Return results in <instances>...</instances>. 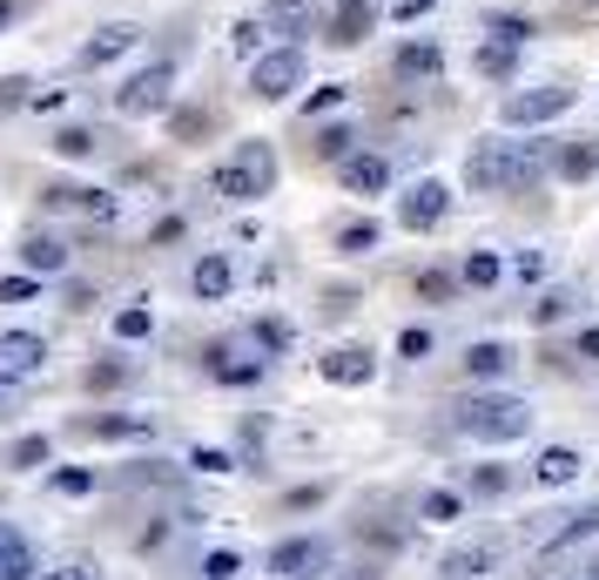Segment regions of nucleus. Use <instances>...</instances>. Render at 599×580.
I'll list each match as a JSON object with an SVG mask.
<instances>
[{"mask_svg": "<svg viewBox=\"0 0 599 580\" xmlns=\"http://www.w3.org/2000/svg\"><path fill=\"white\" fill-rule=\"evenodd\" d=\"M465 284H485V291H492V284H498V257H492V251H472V257H465Z\"/></svg>", "mask_w": 599, "mask_h": 580, "instance_id": "c756f323", "label": "nucleus"}, {"mask_svg": "<svg viewBox=\"0 0 599 580\" xmlns=\"http://www.w3.org/2000/svg\"><path fill=\"white\" fill-rule=\"evenodd\" d=\"M424 520H458V492H432V500H424Z\"/></svg>", "mask_w": 599, "mask_h": 580, "instance_id": "c9c22d12", "label": "nucleus"}, {"mask_svg": "<svg viewBox=\"0 0 599 580\" xmlns=\"http://www.w3.org/2000/svg\"><path fill=\"white\" fill-rule=\"evenodd\" d=\"M0 21H8V0H0Z\"/></svg>", "mask_w": 599, "mask_h": 580, "instance_id": "09e8293b", "label": "nucleus"}, {"mask_svg": "<svg viewBox=\"0 0 599 580\" xmlns=\"http://www.w3.org/2000/svg\"><path fill=\"white\" fill-rule=\"evenodd\" d=\"M572 102H579L572 89H519V95H505V129H546Z\"/></svg>", "mask_w": 599, "mask_h": 580, "instance_id": "39448f33", "label": "nucleus"}, {"mask_svg": "<svg viewBox=\"0 0 599 580\" xmlns=\"http://www.w3.org/2000/svg\"><path fill=\"white\" fill-rule=\"evenodd\" d=\"M95 433H102V439H135V433H148V426H142V419H95Z\"/></svg>", "mask_w": 599, "mask_h": 580, "instance_id": "4c0bfd02", "label": "nucleus"}, {"mask_svg": "<svg viewBox=\"0 0 599 580\" xmlns=\"http://www.w3.org/2000/svg\"><path fill=\"white\" fill-rule=\"evenodd\" d=\"M203 573H209V580H236V573H242V560H236V553H209V560H203Z\"/></svg>", "mask_w": 599, "mask_h": 580, "instance_id": "ea45409f", "label": "nucleus"}, {"mask_svg": "<svg viewBox=\"0 0 599 580\" xmlns=\"http://www.w3.org/2000/svg\"><path fill=\"white\" fill-rule=\"evenodd\" d=\"M485 34H498V41H526L533 28H526L519 14H492V21H485Z\"/></svg>", "mask_w": 599, "mask_h": 580, "instance_id": "72a5a7b5", "label": "nucleus"}, {"mask_svg": "<svg viewBox=\"0 0 599 580\" xmlns=\"http://www.w3.org/2000/svg\"><path fill=\"white\" fill-rule=\"evenodd\" d=\"M264 34H270V21H264V14H256V21H236V28H229L236 54H264Z\"/></svg>", "mask_w": 599, "mask_h": 580, "instance_id": "bb28decb", "label": "nucleus"}, {"mask_svg": "<svg viewBox=\"0 0 599 580\" xmlns=\"http://www.w3.org/2000/svg\"><path fill=\"white\" fill-rule=\"evenodd\" d=\"M14 466H48V439H21L14 446Z\"/></svg>", "mask_w": 599, "mask_h": 580, "instance_id": "37998d69", "label": "nucleus"}, {"mask_svg": "<svg viewBox=\"0 0 599 580\" xmlns=\"http://www.w3.org/2000/svg\"><path fill=\"white\" fill-rule=\"evenodd\" d=\"M452 291H458V284H452L445 271H424V277H417V297H424V304H445Z\"/></svg>", "mask_w": 599, "mask_h": 580, "instance_id": "2f4dec72", "label": "nucleus"}, {"mask_svg": "<svg viewBox=\"0 0 599 580\" xmlns=\"http://www.w3.org/2000/svg\"><path fill=\"white\" fill-rule=\"evenodd\" d=\"M465 372H472V378H505V372H512V352H505V345H472V352H465Z\"/></svg>", "mask_w": 599, "mask_h": 580, "instance_id": "b1692460", "label": "nucleus"}, {"mask_svg": "<svg viewBox=\"0 0 599 580\" xmlns=\"http://www.w3.org/2000/svg\"><path fill=\"white\" fill-rule=\"evenodd\" d=\"M21 257H28V271H34V277H54V271H68V251H61L54 236H28V251H21Z\"/></svg>", "mask_w": 599, "mask_h": 580, "instance_id": "4be33fe9", "label": "nucleus"}, {"mask_svg": "<svg viewBox=\"0 0 599 580\" xmlns=\"http://www.w3.org/2000/svg\"><path fill=\"white\" fill-rule=\"evenodd\" d=\"M21 297H34V277H8V284H0V304H21Z\"/></svg>", "mask_w": 599, "mask_h": 580, "instance_id": "49530a36", "label": "nucleus"}, {"mask_svg": "<svg viewBox=\"0 0 599 580\" xmlns=\"http://www.w3.org/2000/svg\"><path fill=\"white\" fill-rule=\"evenodd\" d=\"M452 426H458L465 439L505 446V439H526L533 411H526V398H512V391H478V398H458V405H452Z\"/></svg>", "mask_w": 599, "mask_h": 580, "instance_id": "f03ea898", "label": "nucleus"}, {"mask_svg": "<svg viewBox=\"0 0 599 580\" xmlns=\"http://www.w3.org/2000/svg\"><path fill=\"white\" fill-rule=\"evenodd\" d=\"M472 61H478V74H492V81H505L512 68H519V41H498V34H485Z\"/></svg>", "mask_w": 599, "mask_h": 580, "instance_id": "6ab92c4d", "label": "nucleus"}, {"mask_svg": "<svg viewBox=\"0 0 599 580\" xmlns=\"http://www.w3.org/2000/svg\"><path fill=\"white\" fill-rule=\"evenodd\" d=\"M539 149L533 142H512V135H492V142H478L472 155H465V190H478V196H505V190H526V183H539Z\"/></svg>", "mask_w": 599, "mask_h": 580, "instance_id": "f257e3e1", "label": "nucleus"}, {"mask_svg": "<svg viewBox=\"0 0 599 580\" xmlns=\"http://www.w3.org/2000/svg\"><path fill=\"white\" fill-rule=\"evenodd\" d=\"M337 251H344V257L378 251V223H344V230H337Z\"/></svg>", "mask_w": 599, "mask_h": 580, "instance_id": "393cba45", "label": "nucleus"}, {"mask_svg": "<svg viewBox=\"0 0 599 580\" xmlns=\"http://www.w3.org/2000/svg\"><path fill=\"white\" fill-rule=\"evenodd\" d=\"M337 102H344V89H337V81H323V89L303 102V115H323V109H337Z\"/></svg>", "mask_w": 599, "mask_h": 580, "instance_id": "a19ab883", "label": "nucleus"}, {"mask_svg": "<svg viewBox=\"0 0 599 580\" xmlns=\"http://www.w3.org/2000/svg\"><path fill=\"white\" fill-rule=\"evenodd\" d=\"M317 372H323L330 385H371V378H378V358H371V352H358V345H344V352H323V358H317Z\"/></svg>", "mask_w": 599, "mask_h": 580, "instance_id": "6e6552de", "label": "nucleus"}, {"mask_svg": "<svg viewBox=\"0 0 599 580\" xmlns=\"http://www.w3.org/2000/svg\"><path fill=\"white\" fill-rule=\"evenodd\" d=\"M0 580H34V547L14 527H0Z\"/></svg>", "mask_w": 599, "mask_h": 580, "instance_id": "f3484780", "label": "nucleus"}, {"mask_svg": "<svg viewBox=\"0 0 599 580\" xmlns=\"http://www.w3.org/2000/svg\"><path fill=\"white\" fill-rule=\"evenodd\" d=\"M48 358V345L34 338V330H14V338H0V378H21Z\"/></svg>", "mask_w": 599, "mask_h": 580, "instance_id": "9b49d317", "label": "nucleus"}, {"mask_svg": "<svg viewBox=\"0 0 599 580\" xmlns=\"http://www.w3.org/2000/svg\"><path fill=\"white\" fill-rule=\"evenodd\" d=\"M189 284H196V297H203V304H216V297H229V284H236V271H229V257H203Z\"/></svg>", "mask_w": 599, "mask_h": 580, "instance_id": "aec40b11", "label": "nucleus"}, {"mask_svg": "<svg viewBox=\"0 0 599 580\" xmlns=\"http://www.w3.org/2000/svg\"><path fill=\"white\" fill-rule=\"evenodd\" d=\"M445 216H452V190H445L438 176L411 183V190H404V203H397V223H404V230H438Z\"/></svg>", "mask_w": 599, "mask_h": 580, "instance_id": "0eeeda50", "label": "nucleus"}, {"mask_svg": "<svg viewBox=\"0 0 599 580\" xmlns=\"http://www.w3.org/2000/svg\"><path fill=\"white\" fill-rule=\"evenodd\" d=\"M432 14V0H391V21H424Z\"/></svg>", "mask_w": 599, "mask_h": 580, "instance_id": "a18cd8bd", "label": "nucleus"}, {"mask_svg": "<svg viewBox=\"0 0 599 580\" xmlns=\"http://www.w3.org/2000/svg\"><path fill=\"white\" fill-rule=\"evenodd\" d=\"M397 352H404V358H424V352H432V330H424V324H411L404 338H397Z\"/></svg>", "mask_w": 599, "mask_h": 580, "instance_id": "f704fd0d", "label": "nucleus"}, {"mask_svg": "<svg viewBox=\"0 0 599 580\" xmlns=\"http://www.w3.org/2000/svg\"><path fill=\"white\" fill-rule=\"evenodd\" d=\"M599 170V142H566V155H559V176L566 183H586Z\"/></svg>", "mask_w": 599, "mask_h": 580, "instance_id": "5701e85b", "label": "nucleus"}, {"mask_svg": "<svg viewBox=\"0 0 599 580\" xmlns=\"http://www.w3.org/2000/svg\"><path fill=\"white\" fill-rule=\"evenodd\" d=\"M54 155L89 162V155H95V135H89V129H61V135H54Z\"/></svg>", "mask_w": 599, "mask_h": 580, "instance_id": "c85d7f7f", "label": "nucleus"}, {"mask_svg": "<svg viewBox=\"0 0 599 580\" xmlns=\"http://www.w3.org/2000/svg\"><path fill=\"white\" fill-rule=\"evenodd\" d=\"M351 142H358V135H351L344 122H330V129L317 135V155H323V162H344V155H351Z\"/></svg>", "mask_w": 599, "mask_h": 580, "instance_id": "cd10ccee", "label": "nucleus"}, {"mask_svg": "<svg viewBox=\"0 0 599 580\" xmlns=\"http://www.w3.org/2000/svg\"><path fill=\"white\" fill-rule=\"evenodd\" d=\"M371 21H378V14H371V0H337V21H330V41H337V48H358V41L371 34Z\"/></svg>", "mask_w": 599, "mask_h": 580, "instance_id": "f8f14e48", "label": "nucleus"}, {"mask_svg": "<svg viewBox=\"0 0 599 580\" xmlns=\"http://www.w3.org/2000/svg\"><path fill=\"white\" fill-rule=\"evenodd\" d=\"M579 358H592V365H599V324H586V330H579Z\"/></svg>", "mask_w": 599, "mask_h": 580, "instance_id": "de8ad7c7", "label": "nucleus"}, {"mask_svg": "<svg viewBox=\"0 0 599 580\" xmlns=\"http://www.w3.org/2000/svg\"><path fill=\"white\" fill-rule=\"evenodd\" d=\"M270 183H277V155H270V142H242L223 170L209 176V190L223 196V203H256V196H270Z\"/></svg>", "mask_w": 599, "mask_h": 580, "instance_id": "7ed1b4c3", "label": "nucleus"}, {"mask_svg": "<svg viewBox=\"0 0 599 580\" xmlns=\"http://www.w3.org/2000/svg\"><path fill=\"white\" fill-rule=\"evenodd\" d=\"M148 330H155V311H142V304H128V311H115V338H148Z\"/></svg>", "mask_w": 599, "mask_h": 580, "instance_id": "a878e982", "label": "nucleus"}, {"mask_svg": "<svg viewBox=\"0 0 599 580\" xmlns=\"http://www.w3.org/2000/svg\"><path fill=\"white\" fill-rule=\"evenodd\" d=\"M492 560H498V547L478 540V547H458V553L445 560V573H452V580H472V573H492Z\"/></svg>", "mask_w": 599, "mask_h": 580, "instance_id": "412c9836", "label": "nucleus"}, {"mask_svg": "<svg viewBox=\"0 0 599 580\" xmlns=\"http://www.w3.org/2000/svg\"><path fill=\"white\" fill-rule=\"evenodd\" d=\"M592 580H599V567H592Z\"/></svg>", "mask_w": 599, "mask_h": 580, "instance_id": "8fccbe9b", "label": "nucleus"}, {"mask_svg": "<svg viewBox=\"0 0 599 580\" xmlns=\"http://www.w3.org/2000/svg\"><path fill=\"white\" fill-rule=\"evenodd\" d=\"M337 170H344V190L351 196H384L391 190V162L384 155H344Z\"/></svg>", "mask_w": 599, "mask_h": 580, "instance_id": "1a4fd4ad", "label": "nucleus"}, {"mask_svg": "<svg viewBox=\"0 0 599 580\" xmlns=\"http://www.w3.org/2000/svg\"><path fill=\"white\" fill-rule=\"evenodd\" d=\"M297 89H303V54L297 48H270V54L249 61V95L256 102H290Z\"/></svg>", "mask_w": 599, "mask_h": 580, "instance_id": "20e7f679", "label": "nucleus"}, {"mask_svg": "<svg viewBox=\"0 0 599 580\" xmlns=\"http://www.w3.org/2000/svg\"><path fill=\"white\" fill-rule=\"evenodd\" d=\"M34 580H102V567H95V560H61V567L34 573Z\"/></svg>", "mask_w": 599, "mask_h": 580, "instance_id": "7c9ffc66", "label": "nucleus"}, {"mask_svg": "<svg viewBox=\"0 0 599 580\" xmlns=\"http://www.w3.org/2000/svg\"><path fill=\"white\" fill-rule=\"evenodd\" d=\"M533 479H539V486H572V479H579V452H572V446H546V452L533 459Z\"/></svg>", "mask_w": 599, "mask_h": 580, "instance_id": "2eb2a0df", "label": "nucleus"}, {"mask_svg": "<svg viewBox=\"0 0 599 580\" xmlns=\"http://www.w3.org/2000/svg\"><path fill=\"white\" fill-rule=\"evenodd\" d=\"M168 95H176V68L155 61V68H142V74L128 81V89L115 95V109H122V115H162V109H168Z\"/></svg>", "mask_w": 599, "mask_h": 580, "instance_id": "423d86ee", "label": "nucleus"}, {"mask_svg": "<svg viewBox=\"0 0 599 580\" xmlns=\"http://www.w3.org/2000/svg\"><path fill=\"white\" fill-rule=\"evenodd\" d=\"M310 567H323V540H283L270 553V573H310Z\"/></svg>", "mask_w": 599, "mask_h": 580, "instance_id": "a211bd4d", "label": "nucleus"}, {"mask_svg": "<svg viewBox=\"0 0 599 580\" xmlns=\"http://www.w3.org/2000/svg\"><path fill=\"white\" fill-rule=\"evenodd\" d=\"M512 271H519V284H546V271H552V257L546 251H526L519 264H512Z\"/></svg>", "mask_w": 599, "mask_h": 580, "instance_id": "473e14b6", "label": "nucleus"}, {"mask_svg": "<svg viewBox=\"0 0 599 580\" xmlns=\"http://www.w3.org/2000/svg\"><path fill=\"white\" fill-rule=\"evenodd\" d=\"M566 311H572V297H539V304H533V324H559Z\"/></svg>", "mask_w": 599, "mask_h": 580, "instance_id": "e433bc0d", "label": "nucleus"}, {"mask_svg": "<svg viewBox=\"0 0 599 580\" xmlns=\"http://www.w3.org/2000/svg\"><path fill=\"white\" fill-rule=\"evenodd\" d=\"M264 21L270 34H303L317 21V0H264Z\"/></svg>", "mask_w": 599, "mask_h": 580, "instance_id": "4468645a", "label": "nucleus"}, {"mask_svg": "<svg viewBox=\"0 0 599 580\" xmlns=\"http://www.w3.org/2000/svg\"><path fill=\"white\" fill-rule=\"evenodd\" d=\"M592 533H599V507H579V513H566L559 527H546L539 547L552 553V547H572V540H592Z\"/></svg>", "mask_w": 599, "mask_h": 580, "instance_id": "dca6fc26", "label": "nucleus"}, {"mask_svg": "<svg viewBox=\"0 0 599 580\" xmlns=\"http://www.w3.org/2000/svg\"><path fill=\"white\" fill-rule=\"evenodd\" d=\"M196 472H229V452H216V446H196V459H189Z\"/></svg>", "mask_w": 599, "mask_h": 580, "instance_id": "c03bdc74", "label": "nucleus"}, {"mask_svg": "<svg viewBox=\"0 0 599 580\" xmlns=\"http://www.w3.org/2000/svg\"><path fill=\"white\" fill-rule=\"evenodd\" d=\"M135 41H142V28H128V21H115V28H102L89 48H81V61L89 68H109V61H122V54H135Z\"/></svg>", "mask_w": 599, "mask_h": 580, "instance_id": "9d476101", "label": "nucleus"}, {"mask_svg": "<svg viewBox=\"0 0 599 580\" xmlns=\"http://www.w3.org/2000/svg\"><path fill=\"white\" fill-rule=\"evenodd\" d=\"M256 338H264L270 352H283V345H290V324H277V317H264V324H256Z\"/></svg>", "mask_w": 599, "mask_h": 580, "instance_id": "79ce46f5", "label": "nucleus"}, {"mask_svg": "<svg viewBox=\"0 0 599 580\" xmlns=\"http://www.w3.org/2000/svg\"><path fill=\"white\" fill-rule=\"evenodd\" d=\"M438 68H445L438 41H404V48H397V74H404V81H438Z\"/></svg>", "mask_w": 599, "mask_h": 580, "instance_id": "ddd939ff", "label": "nucleus"}, {"mask_svg": "<svg viewBox=\"0 0 599 580\" xmlns=\"http://www.w3.org/2000/svg\"><path fill=\"white\" fill-rule=\"evenodd\" d=\"M472 492H505V466H472Z\"/></svg>", "mask_w": 599, "mask_h": 580, "instance_id": "58836bf2", "label": "nucleus"}]
</instances>
